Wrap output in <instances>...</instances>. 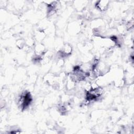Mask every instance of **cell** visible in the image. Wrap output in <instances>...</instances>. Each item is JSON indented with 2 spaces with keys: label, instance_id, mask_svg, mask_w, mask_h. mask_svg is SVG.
<instances>
[{
  "label": "cell",
  "instance_id": "6da1fadb",
  "mask_svg": "<svg viewBox=\"0 0 134 134\" xmlns=\"http://www.w3.org/2000/svg\"><path fill=\"white\" fill-rule=\"evenodd\" d=\"M32 101V97L29 92H25L18 99V105L20 109H26L30 104Z\"/></svg>",
  "mask_w": 134,
  "mask_h": 134
},
{
  "label": "cell",
  "instance_id": "7a4b0ae2",
  "mask_svg": "<svg viewBox=\"0 0 134 134\" xmlns=\"http://www.w3.org/2000/svg\"><path fill=\"white\" fill-rule=\"evenodd\" d=\"M103 93V91L101 87H94L91 88L87 92V99L88 100H91L102 95Z\"/></svg>",
  "mask_w": 134,
  "mask_h": 134
},
{
  "label": "cell",
  "instance_id": "3957f363",
  "mask_svg": "<svg viewBox=\"0 0 134 134\" xmlns=\"http://www.w3.org/2000/svg\"><path fill=\"white\" fill-rule=\"evenodd\" d=\"M107 1H99L98 3L96 4V7L100 10H104L107 7Z\"/></svg>",
  "mask_w": 134,
  "mask_h": 134
}]
</instances>
